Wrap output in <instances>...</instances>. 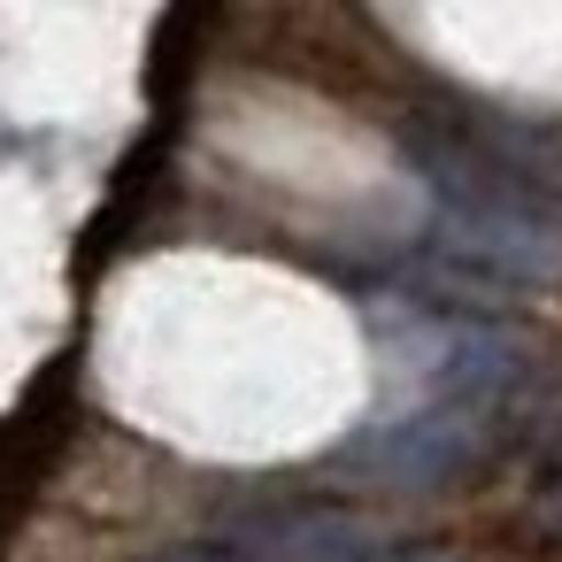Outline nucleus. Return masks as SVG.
I'll list each match as a JSON object with an SVG mask.
<instances>
[{
	"instance_id": "f257e3e1",
	"label": "nucleus",
	"mask_w": 562,
	"mask_h": 562,
	"mask_svg": "<svg viewBox=\"0 0 562 562\" xmlns=\"http://www.w3.org/2000/svg\"><path fill=\"white\" fill-rule=\"evenodd\" d=\"M109 401L209 462H285L324 447L370 385L355 316L255 255H155L101 308Z\"/></svg>"
},
{
	"instance_id": "f03ea898",
	"label": "nucleus",
	"mask_w": 562,
	"mask_h": 562,
	"mask_svg": "<svg viewBox=\"0 0 562 562\" xmlns=\"http://www.w3.org/2000/svg\"><path fill=\"white\" fill-rule=\"evenodd\" d=\"M401 32L477 86L562 101V9H431Z\"/></svg>"
}]
</instances>
